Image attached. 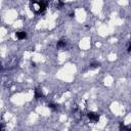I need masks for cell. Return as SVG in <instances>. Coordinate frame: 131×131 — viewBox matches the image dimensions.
<instances>
[{"label":"cell","instance_id":"1","mask_svg":"<svg viewBox=\"0 0 131 131\" xmlns=\"http://www.w3.org/2000/svg\"><path fill=\"white\" fill-rule=\"evenodd\" d=\"M87 117L91 120V121H94V122H97L98 120H99V115H98V114H96V113H94V112L88 113L87 114Z\"/></svg>","mask_w":131,"mask_h":131},{"label":"cell","instance_id":"2","mask_svg":"<svg viewBox=\"0 0 131 131\" xmlns=\"http://www.w3.org/2000/svg\"><path fill=\"white\" fill-rule=\"evenodd\" d=\"M37 4L39 5V12H44L46 9V2L44 1V0H39V1H37Z\"/></svg>","mask_w":131,"mask_h":131},{"label":"cell","instance_id":"3","mask_svg":"<svg viewBox=\"0 0 131 131\" xmlns=\"http://www.w3.org/2000/svg\"><path fill=\"white\" fill-rule=\"evenodd\" d=\"M15 36H16V38L18 39H20V40H23V39H26L27 38V33L26 32H16L15 33Z\"/></svg>","mask_w":131,"mask_h":131},{"label":"cell","instance_id":"4","mask_svg":"<svg viewBox=\"0 0 131 131\" xmlns=\"http://www.w3.org/2000/svg\"><path fill=\"white\" fill-rule=\"evenodd\" d=\"M42 97H44L42 91H41L40 89H36V90H35V98L39 99V98H42Z\"/></svg>","mask_w":131,"mask_h":131},{"label":"cell","instance_id":"5","mask_svg":"<svg viewBox=\"0 0 131 131\" xmlns=\"http://www.w3.org/2000/svg\"><path fill=\"white\" fill-rule=\"evenodd\" d=\"M66 44H67V42H66L65 40H60L57 42V44H56V47L57 48H63V47L66 46Z\"/></svg>","mask_w":131,"mask_h":131},{"label":"cell","instance_id":"6","mask_svg":"<svg viewBox=\"0 0 131 131\" xmlns=\"http://www.w3.org/2000/svg\"><path fill=\"white\" fill-rule=\"evenodd\" d=\"M98 67H101V64L99 63H93V64L90 65V68H92V69H95V68H98Z\"/></svg>","mask_w":131,"mask_h":131},{"label":"cell","instance_id":"7","mask_svg":"<svg viewBox=\"0 0 131 131\" xmlns=\"http://www.w3.org/2000/svg\"><path fill=\"white\" fill-rule=\"evenodd\" d=\"M48 106H49V108H50L51 110H53V111H56V110H57V108H56L57 106L53 105V103H49V105H48Z\"/></svg>","mask_w":131,"mask_h":131},{"label":"cell","instance_id":"8","mask_svg":"<svg viewBox=\"0 0 131 131\" xmlns=\"http://www.w3.org/2000/svg\"><path fill=\"white\" fill-rule=\"evenodd\" d=\"M128 52H131V44H130L129 47H128Z\"/></svg>","mask_w":131,"mask_h":131}]
</instances>
